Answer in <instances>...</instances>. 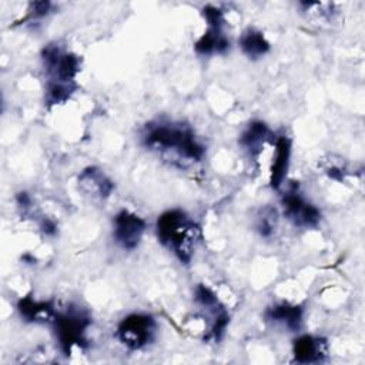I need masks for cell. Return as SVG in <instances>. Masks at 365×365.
Segmentation results:
<instances>
[{
    "label": "cell",
    "mask_w": 365,
    "mask_h": 365,
    "mask_svg": "<svg viewBox=\"0 0 365 365\" xmlns=\"http://www.w3.org/2000/svg\"><path fill=\"white\" fill-rule=\"evenodd\" d=\"M143 144L164 155H171L180 167L198 163L205 154L204 145L195 138L191 128L175 123H150L143 133Z\"/></svg>",
    "instance_id": "6da1fadb"
},
{
    "label": "cell",
    "mask_w": 365,
    "mask_h": 365,
    "mask_svg": "<svg viewBox=\"0 0 365 365\" xmlns=\"http://www.w3.org/2000/svg\"><path fill=\"white\" fill-rule=\"evenodd\" d=\"M291 151H292V143L287 135H279L275 140V154L271 164V173H269V185L274 190H278L288 173L289 161H291Z\"/></svg>",
    "instance_id": "9c48e42d"
},
{
    "label": "cell",
    "mask_w": 365,
    "mask_h": 365,
    "mask_svg": "<svg viewBox=\"0 0 365 365\" xmlns=\"http://www.w3.org/2000/svg\"><path fill=\"white\" fill-rule=\"evenodd\" d=\"M194 299L204 308L207 309H218L221 308L222 305L220 304L217 295L214 294V291L204 285V284H198L194 289Z\"/></svg>",
    "instance_id": "ac0fdd59"
},
{
    "label": "cell",
    "mask_w": 365,
    "mask_h": 365,
    "mask_svg": "<svg viewBox=\"0 0 365 365\" xmlns=\"http://www.w3.org/2000/svg\"><path fill=\"white\" fill-rule=\"evenodd\" d=\"M202 16L208 24V27H214V29H222L225 19H224V13L221 9H218L217 6L208 4L202 9Z\"/></svg>",
    "instance_id": "d6986e66"
},
{
    "label": "cell",
    "mask_w": 365,
    "mask_h": 365,
    "mask_svg": "<svg viewBox=\"0 0 365 365\" xmlns=\"http://www.w3.org/2000/svg\"><path fill=\"white\" fill-rule=\"evenodd\" d=\"M328 175L334 180H338V181H342L344 180V173L339 170V168H329L328 171Z\"/></svg>",
    "instance_id": "603a6c76"
},
{
    "label": "cell",
    "mask_w": 365,
    "mask_h": 365,
    "mask_svg": "<svg viewBox=\"0 0 365 365\" xmlns=\"http://www.w3.org/2000/svg\"><path fill=\"white\" fill-rule=\"evenodd\" d=\"M281 207L285 218L297 227L315 228L321 221V211L302 197L295 182L282 194Z\"/></svg>",
    "instance_id": "5b68a950"
},
{
    "label": "cell",
    "mask_w": 365,
    "mask_h": 365,
    "mask_svg": "<svg viewBox=\"0 0 365 365\" xmlns=\"http://www.w3.org/2000/svg\"><path fill=\"white\" fill-rule=\"evenodd\" d=\"M302 308L299 305H292L288 302H279L268 307L264 312V318L268 322L279 324L287 329L295 332L302 324Z\"/></svg>",
    "instance_id": "30bf717a"
},
{
    "label": "cell",
    "mask_w": 365,
    "mask_h": 365,
    "mask_svg": "<svg viewBox=\"0 0 365 365\" xmlns=\"http://www.w3.org/2000/svg\"><path fill=\"white\" fill-rule=\"evenodd\" d=\"M16 201H17V205L21 207V208H29L30 204H31V198H30V195H29L26 191L17 192Z\"/></svg>",
    "instance_id": "7402d4cb"
},
{
    "label": "cell",
    "mask_w": 365,
    "mask_h": 365,
    "mask_svg": "<svg viewBox=\"0 0 365 365\" xmlns=\"http://www.w3.org/2000/svg\"><path fill=\"white\" fill-rule=\"evenodd\" d=\"M194 48L201 56L222 54L230 48V40L224 34L222 29L208 27V30L195 41Z\"/></svg>",
    "instance_id": "5bb4252c"
},
{
    "label": "cell",
    "mask_w": 365,
    "mask_h": 365,
    "mask_svg": "<svg viewBox=\"0 0 365 365\" xmlns=\"http://www.w3.org/2000/svg\"><path fill=\"white\" fill-rule=\"evenodd\" d=\"M277 222H278V214L277 210L272 207H264L259 214L257 215V221H255V230L258 231V234L264 238H269L272 237V234L275 232L277 228Z\"/></svg>",
    "instance_id": "e0dca14e"
},
{
    "label": "cell",
    "mask_w": 365,
    "mask_h": 365,
    "mask_svg": "<svg viewBox=\"0 0 365 365\" xmlns=\"http://www.w3.org/2000/svg\"><path fill=\"white\" fill-rule=\"evenodd\" d=\"M240 47L248 58H259L265 56L271 46L265 36L257 29H247L240 37Z\"/></svg>",
    "instance_id": "9a60e30c"
},
{
    "label": "cell",
    "mask_w": 365,
    "mask_h": 365,
    "mask_svg": "<svg viewBox=\"0 0 365 365\" xmlns=\"http://www.w3.org/2000/svg\"><path fill=\"white\" fill-rule=\"evenodd\" d=\"M269 134L271 131L264 121L254 120L241 133L238 143L244 150L248 151L251 157H255L261 153V148L264 143L269 138Z\"/></svg>",
    "instance_id": "4fadbf2b"
},
{
    "label": "cell",
    "mask_w": 365,
    "mask_h": 365,
    "mask_svg": "<svg viewBox=\"0 0 365 365\" xmlns=\"http://www.w3.org/2000/svg\"><path fill=\"white\" fill-rule=\"evenodd\" d=\"M78 184L87 194L106 198L111 194L114 182L97 167H87L78 175Z\"/></svg>",
    "instance_id": "8fae6325"
},
{
    "label": "cell",
    "mask_w": 365,
    "mask_h": 365,
    "mask_svg": "<svg viewBox=\"0 0 365 365\" xmlns=\"http://www.w3.org/2000/svg\"><path fill=\"white\" fill-rule=\"evenodd\" d=\"M41 60L48 80L74 84L80 71V58L76 54L63 51L57 44H47L41 50Z\"/></svg>",
    "instance_id": "8992f818"
},
{
    "label": "cell",
    "mask_w": 365,
    "mask_h": 365,
    "mask_svg": "<svg viewBox=\"0 0 365 365\" xmlns=\"http://www.w3.org/2000/svg\"><path fill=\"white\" fill-rule=\"evenodd\" d=\"M51 9L50 1H33L29 4V17L30 19H38L48 14Z\"/></svg>",
    "instance_id": "ffe728a7"
},
{
    "label": "cell",
    "mask_w": 365,
    "mask_h": 365,
    "mask_svg": "<svg viewBox=\"0 0 365 365\" xmlns=\"http://www.w3.org/2000/svg\"><path fill=\"white\" fill-rule=\"evenodd\" d=\"M294 361L298 364L322 362L328 355V342L322 336L299 335L292 342Z\"/></svg>",
    "instance_id": "ba28073f"
},
{
    "label": "cell",
    "mask_w": 365,
    "mask_h": 365,
    "mask_svg": "<svg viewBox=\"0 0 365 365\" xmlns=\"http://www.w3.org/2000/svg\"><path fill=\"white\" fill-rule=\"evenodd\" d=\"M17 311L27 322L53 321L56 315L54 305L50 301H37L31 297H24L17 302Z\"/></svg>",
    "instance_id": "7c38bea8"
},
{
    "label": "cell",
    "mask_w": 365,
    "mask_h": 365,
    "mask_svg": "<svg viewBox=\"0 0 365 365\" xmlns=\"http://www.w3.org/2000/svg\"><path fill=\"white\" fill-rule=\"evenodd\" d=\"M51 322L58 346L64 355H70L74 346H87L86 331L90 327L91 319L84 309L73 307L63 312H56Z\"/></svg>",
    "instance_id": "3957f363"
},
{
    "label": "cell",
    "mask_w": 365,
    "mask_h": 365,
    "mask_svg": "<svg viewBox=\"0 0 365 365\" xmlns=\"http://www.w3.org/2000/svg\"><path fill=\"white\" fill-rule=\"evenodd\" d=\"M23 259L27 261V262H34V261H36V259H34L33 257H30L29 254H24V255H23Z\"/></svg>",
    "instance_id": "cb8c5ba5"
},
{
    "label": "cell",
    "mask_w": 365,
    "mask_h": 365,
    "mask_svg": "<svg viewBox=\"0 0 365 365\" xmlns=\"http://www.w3.org/2000/svg\"><path fill=\"white\" fill-rule=\"evenodd\" d=\"M158 241L178 258L188 264L192 258L195 242L200 238V227L178 208L164 211L155 225Z\"/></svg>",
    "instance_id": "7a4b0ae2"
},
{
    "label": "cell",
    "mask_w": 365,
    "mask_h": 365,
    "mask_svg": "<svg viewBox=\"0 0 365 365\" xmlns=\"http://www.w3.org/2000/svg\"><path fill=\"white\" fill-rule=\"evenodd\" d=\"M155 329V319L150 314L133 312L118 322L115 335L125 348L138 351L154 339Z\"/></svg>",
    "instance_id": "277c9868"
},
{
    "label": "cell",
    "mask_w": 365,
    "mask_h": 365,
    "mask_svg": "<svg viewBox=\"0 0 365 365\" xmlns=\"http://www.w3.org/2000/svg\"><path fill=\"white\" fill-rule=\"evenodd\" d=\"M144 231L145 221L128 210H121L113 220V238L123 250H135Z\"/></svg>",
    "instance_id": "52a82bcc"
},
{
    "label": "cell",
    "mask_w": 365,
    "mask_h": 365,
    "mask_svg": "<svg viewBox=\"0 0 365 365\" xmlns=\"http://www.w3.org/2000/svg\"><path fill=\"white\" fill-rule=\"evenodd\" d=\"M76 88H77L76 84L48 80L46 86V103L47 104L64 103Z\"/></svg>",
    "instance_id": "2e32d148"
},
{
    "label": "cell",
    "mask_w": 365,
    "mask_h": 365,
    "mask_svg": "<svg viewBox=\"0 0 365 365\" xmlns=\"http://www.w3.org/2000/svg\"><path fill=\"white\" fill-rule=\"evenodd\" d=\"M40 230L44 235L47 237H53L57 234V222L51 218H47L44 217L41 221H40Z\"/></svg>",
    "instance_id": "44dd1931"
}]
</instances>
